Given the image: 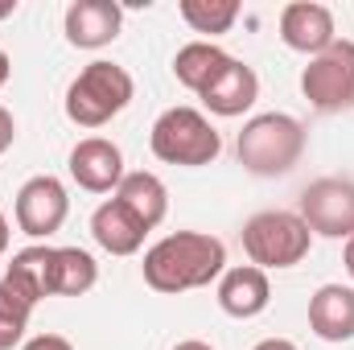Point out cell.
I'll use <instances>...</instances> for the list:
<instances>
[{"mask_svg":"<svg viewBox=\"0 0 354 350\" xmlns=\"http://www.w3.org/2000/svg\"><path fill=\"white\" fill-rule=\"evenodd\" d=\"M8 75H12V62H8V54H4V50H0V87H4V83H8Z\"/></svg>","mask_w":354,"mask_h":350,"instance_id":"obj_27","label":"cell"},{"mask_svg":"<svg viewBox=\"0 0 354 350\" xmlns=\"http://www.w3.org/2000/svg\"><path fill=\"white\" fill-rule=\"evenodd\" d=\"M272 301V284H268V272L256 264H239V268H227L218 276V305L227 317H260Z\"/></svg>","mask_w":354,"mask_h":350,"instance_id":"obj_12","label":"cell"},{"mask_svg":"<svg viewBox=\"0 0 354 350\" xmlns=\"http://www.w3.org/2000/svg\"><path fill=\"white\" fill-rule=\"evenodd\" d=\"M66 214H71V198H66V185L58 177L37 174L17 190V227L29 239L54 235L66 223Z\"/></svg>","mask_w":354,"mask_h":350,"instance_id":"obj_8","label":"cell"},{"mask_svg":"<svg viewBox=\"0 0 354 350\" xmlns=\"http://www.w3.org/2000/svg\"><path fill=\"white\" fill-rule=\"evenodd\" d=\"M12 12H17V0H0V21L12 17Z\"/></svg>","mask_w":354,"mask_h":350,"instance_id":"obj_29","label":"cell"},{"mask_svg":"<svg viewBox=\"0 0 354 350\" xmlns=\"http://www.w3.org/2000/svg\"><path fill=\"white\" fill-rule=\"evenodd\" d=\"M309 330L322 342H351L354 338V288L322 284L309 301Z\"/></svg>","mask_w":354,"mask_h":350,"instance_id":"obj_14","label":"cell"},{"mask_svg":"<svg viewBox=\"0 0 354 350\" xmlns=\"http://www.w3.org/2000/svg\"><path fill=\"white\" fill-rule=\"evenodd\" d=\"M153 157L165 165H210L223 153V136L214 132V124L198 111V107H169L157 116L153 124Z\"/></svg>","mask_w":354,"mask_h":350,"instance_id":"obj_3","label":"cell"},{"mask_svg":"<svg viewBox=\"0 0 354 350\" xmlns=\"http://www.w3.org/2000/svg\"><path fill=\"white\" fill-rule=\"evenodd\" d=\"M140 268H145L149 288L189 293V288H206L210 280H218L227 272V248H223V239H214L206 231H174L145 252Z\"/></svg>","mask_w":354,"mask_h":350,"instance_id":"obj_1","label":"cell"},{"mask_svg":"<svg viewBox=\"0 0 354 350\" xmlns=\"http://www.w3.org/2000/svg\"><path fill=\"white\" fill-rule=\"evenodd\" d=\"M12 140H17V124H12V111H8V107H0V153H4V149H12Z\"/></svg>","mask_w":354,"mask_h":350,"instance_id":"obj_23","label":"cell"},{"mask_svg":"<svg viewBox=\"0 0 354 350\" xmlns=\"http://www.w3.org/2000/svg\"><path fill=\"white\" fill-rule=\"evenodd\" d=\"M91 235H95V243L103 248V252H111V256H136L140 248H145V227H140V219L128 210V206H120L115 198H107L103 206H95V214H91Z\"/></svg>","mask_w":354,"mask_h":350,"instance_id":"obj_15","label":"cell"},{"mask_svg":"<svg viewBox=\"0 0 354 350\" xmlns=\"http://www.w3.org/2000/svg\"><path fill=\"white\" fill-rule=\"evenodd\" d=\"M174 350H214L210 342H202V338H185V342H177Z\"/></svg>","mask_w":354,"mask_h":350,"instance_id":"obj_25","label":"cell"},{"mask_svg":"<svg viewBox=\"0 0 354 350\" xmlns=\"http://www.w3.org/2000/svg\"><path fill=\"white\" fill-rule=\"evenodd\" d=\"M8 239H12V231H8V219L0 214V256L8 252Z\"/></svg>","mask_w":354,"mask_h":350,"instance_id":"obj_26","label":"cell"},{"mask_svg":"<svg viewBox=\"0 0 354 350\" xmlns=\"http://www.w3.org/2000/svg\"><path fill=\"white\" fill-rule=\"evenodd\" d=\"M99 280V264L83 248H54V297H83Z\"/></svg>","mask_w":354,"mask_h":350,"instance_id":"obj_19","label":"cell"},{"mask_svg":"<svg viewBox=\"0 0 354 350\" xmlns=\"http://www.w3.org/2000/svg\"><path fill=\"white\" fill-rule=\"evenodd\" d=\"M29 317H33V301H25L8 280H0V350L21 347Z\"/></svg>","mask_w":354,"mask_h":350,"instance_id":"obj_21","label":"cell"},{"mask_svg":"<svg viewBox=\"0 0 354 350\" xmlns=\"http://www.w3.org/2000/svg\"><path fill=\"white\" fill-rule=\"evenodd\" d=\"M297 214L305 219V227L313 235L351 239L354 235V181H346V177H317L313 185H305Z\"/></svg>","mask_w":354,"mask_h":350,"instance_id":"obj_7","label":"cell"},{"mask_svg":"<svg viewBox=\"0 0 354 350\" xmlns=\"http://www.w3.org/2000/svg\"><path fill=\"white\" fill-rule=\"evenodd\" d=\"M115 202L128 206V210L140 219L145 231L161 227L165 214H169V190H165V181L157 174H145V169H140V174H124L120 190H115Z\"/></svg>","mask_w":354,"mask_h":350,"instance_id":"obj_16","label":"cell"},{"mask_svg":"<svg viewBox=\"0 0 354 350\" xmlns=\"http://www.w3.org/2000/svg\"><path fill=\"white\" fill-rule=\"evenodd\" d=\"M342 260H346V272L354 276V235L346 239V252H342Z\"/></svg>","mask_w":354,"mask_h":350,"instance_id":"obj_28","label":"cell"},{"mask_svg":"<svg viewBox=\"0 0 354 350\" xmlns=\"http://www.w3.org/2000/svg\"><path fill=\"white\" fill-rule=\"evenodd\" d=\"M4 280L25 297V301H46V297H54V248H46V243H33V248H25V252H17L12 264H8V272H4Z\"/></svg>","mask_w":354,"mask_h":350,"instance_id":"obj_17","label":"cell"},{"mask_svg":"<svg viewBox=\"0 0 354 350\" xmlns=\"http://www.w3.org/2000/svg\"><path fill=\"white\" fill-rule=\"evenodd\" d=\"M252 350H301V347L288 342V338H264V342H256Z\"/></svg>","mask_w":354,"mask_h":350,"instance_id":"obj_24","label":"cell"},{"mask_svg":"<svg viewBox=\"0 0 354 350\" xmlns=\"http://www.w3.org/2000/svg\"><path fill=\"white\" fill-rule=\"evenodd\" d=\"M227 58L231 54H223L214 42H189V46H181L174 58V75L181 87H189L194 95H202L206 91V83L227 66Z\"/></svg>","mask_w":354,"mask_h":350,"instance_id":"obj_18","label":"cell"},{"mask_svg":"<svg viewBox=\"0 0 354 350\" xmlns=\"http://www.w3.org/2000/svg\"><path fill=\"white\" fill-rule=\"evenodd\" d=\"M280 37H284L288 50L317 58L322 50H330L338 42L334 37V12L317 0H292L280 12Z\"/></svg>","mask_w":354,"mask_h":350,"instance_id":"obj_9","label":"cell"},{"mask_svg":"<svg viewBox=\"0 0 354 350\" xmlns=\"http://www.w3.org/2000/svg\"><path fill=\"white\" fill-rule=\"evenodd\" d=\"M21 350H75V347H71L62 334H37V338H29Z\"/></svg>","mask_w":354,"mask_h":350,"instance_id":"obj_22","label":"cell"},{"mask_svg":"<svg viewBox=\"0 0 354 350\" xmlns=\"http://www.w3.org/2000/svg\"><path fill=\"white\" fill-rule=\"evenodd\" d=\"M71 177L91 194H111L124 181V153L107 136H87L71 149Z\"/></svg>","mask_w":354,"mask_h":350,"instance_id":"obj_10","label":"cell"},{"mask_svg":"<svg viewBox=\"0 0 354 350\" xmlns=\"http://www.w3.org/2000/svg\"><path fill=\"white\" fill-rule=\"evenodd\" d=\"M235 153L248 174L284 177L288 169H297V161L305 153V128H301V120H292L284 111L252 116L235 140Z\"/></svg>","mask_w":354,"mask_h":350,"instance_id":"obj_2","label":"cell"},{"mask_svg":"<svg viewBox=\"0 0 354 350\" xmlns=\"http://www.w3.org/2000/svg\"><path fill=\"white\" fill-rule=\"evenodd\" d=\"M136 95V83L115 62H91L79 71V79L66 87V116L79 128H103L111 116H120Z\"/></svg>","mask_w":354,"mask_h":350,"instance_id":"obj_4","label":"cell"},{"mask_svg":"<svg viewBox=\"0 0 354 350\" xmlns=\"http://www.w3.org/2000/svg\"><path fill=\"white\" fill-rule=\"evenodd\" d=\"M66 42L79 50H103L120 37L124 8L115 0H75L66 8Z\"/></svg>","mask_w":354,"mask_h":350,"instance_id":"obj_11","label":"cell"},{"mask_svg":"<svg viewBox=\"0 0 354 350\" xmlns=\"http://www.w3.org/2000/svg\"><path fill=\"white\" fill-rule=\"evenodd\" d=\"M214 116H243L256 99H260V79L248 62L239 58H227V66L206 83V91L198 95Z\"/></svg>","mask_w":354,"mask_h":350,"instance_id":"obj_13","label":"cell"},{"mask_svg":"<svg viewBox=\"0 0 354 350\" xmlns=\"http://www.w3.org/2000/svg\"><path fill=\"white\" fill-rule=\"evenodd\" d=\"M181 17L194 33H227L239 21V0H181Z\"/></svg>","mask_w":354,"mask_h":350,"instance_id":"obj_20","label":"cell"},{"mask_svg":"<svg viewBox=\"0 0 354 350\" xmlns=\"http://www.w3.org/2000/svg\"><path fill=\"white\" fill-rule=\"evenodd\" d=\"M301 91L317 111L354 107V42H334L301 71Z\"/></svg>","mask_w":354,"mask_h":350,"instance_id":"obj_6","label":"cell"},{"mask_svg":"<svg viewBox=\"0 0 354 350\" xmlns=\"http://www.w3.org/2000/svg\"><path fill=\"white\" fill-rule=\"evenodd\" d=\"M313 248V231L292 210H260L243 227V252L256 268H297Z\"/></svg>","mask_w":354,"mask_h":350,"instance_id":"obj_5","label":"cell"}]
</instances>
